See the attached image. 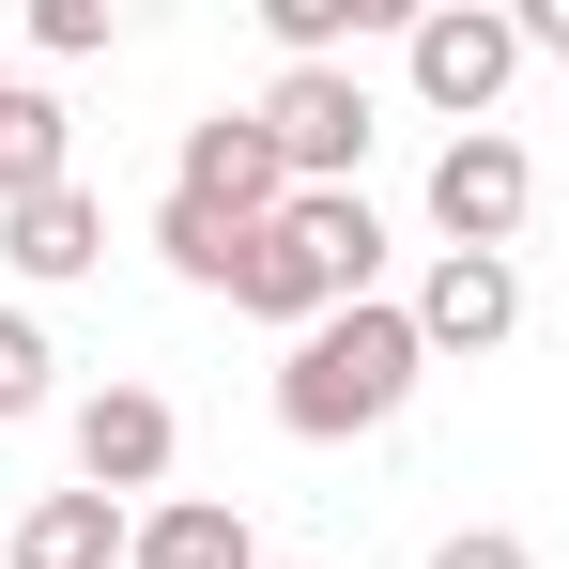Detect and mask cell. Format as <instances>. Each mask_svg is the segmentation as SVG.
<instances>
[{
    "instance_id": "12",
    "label": "cell",
    "mask_w": 569,
    "mask_h": 569,
    "mask_svg": "<svg viewBox=\"0 0 569 569\" xmlns=\"http://www.w3.org/2000/svg\"><path fill=\"white\" fill-rule=\"evenodd\" d=\"M47 186H78V123H62V93H0V216L16 200H47Z\"/></svg>"
},
{
    "instance_id": "5",
    "label": "cell",
    "mask_w": 569,
    "mask_h": 569,
    "mask_svg": "<svg viewBox=\"0 0 569 569\" xmlns=\"http://www.w3.org/2000/svg\"><path fill=\"white\" fill-rule=\"evenodd\" d=\"M523 216H539V154H523L508 123H477V139L431 154V231H447V247H492V262H508Z\"/></svg>"
},
{
    "instance_id": "9",
    "label": "cell",
    "mask_w": 569,
    "mask_h": 569,
    "mask_svg": "<svg viewBox=\"0 0 569 569\" xmlns=\"http://www.w3.org/2000/svg\"><path fill=\"white\" fill-rule=\"evenodd\" d=\"M123 555H139V508L123 492H31L16 539H0V569H123Z\"/></svg>"
},
{
    "instance_id": "10",
    "label": "cell",
    "mask_w": 569,
    "mask_h": 569,
    "mask_svg": "<svg viewBox=\"0 0 569 569\" xmlns=\"http://www.w3.org/2000/svg\"><path fill=\"white\" fill-rule=\"evenodd\" d=\"M0 262H16L31 292L93 278V262H108V200H93V186H47V200H16V216H0Z\"/></svg>"
},
{
    "instance_id": "14",
    "label": "cell",
    "mask_w": 569,
    "mask_h": 569,
    "mask_svg": "<svg viewBox=\"0 0 569 569\" xmlns=\"http://www.w3.org/2000/svg\"><path fill=\"white\" fill-rule=\"evenodd\" d=\"M47 370H62V355H47V323H31V308H0V431H16V416H47Z\"/></svg>"
},
{
    "instance_id": "13",
    "label": "cell",
    "mask_w": 569,
    "mask_h": 569,
    "mask_svg": "<svg viewBox=\"0 0 569 569\" xmlns=\"http://www.w3.org/2000/svg\"><path fill=\"white\" fill-rule=\"evenodd\" d=\"M262 31H278V62H339L355 31H416L400 0H262Z\"/></svg>"
},
{
    "instance_id": "3",
    "label": "cell",
    "mask_w": 569,
    "mask_h": 569,
    "mask_svg": "<svg viewBox=\"0 0 569 569\" xmlns=\"http://www.w3.org/2000/svg\"><path fill=\"white\" fill-rule=\"evenodd\" d=\"M400 62H416V108H431L447 139H477V123L508 108V78H523V16H508V0H431V16L400 31Z\"/></svg>"
},
{
    "instance_id": "11",
    "label": "cell",
    "mask_w": 569,
    "mask_h": 569,
    "mask_svg": "<svg viewBox=\"0 0 569 569\" xmlns=\"http://www.w3.org/2000/svg\"><path fill=\"white\" fill-rule=\"evenodd\" d=\"M123 569H262V539H247L231 492H170V508H139V555Z\"/></svg>"
},
{
    "instance_id": "1",
    "label": "cell",
    "mask_w": 569,
    "mask_h": 569,
    "mask_svg": "<svg viewBox=\"0 0 569 569\" xmlns=\"http://www.w3.org/2000/svg\"><path fill=\"white\" fill-rule=\"evenodd\" d=\"M416 370H431V339H416L400 292L323 308V323L278 355V431H292V447H355V431H385V416L416 400Z\"/></svg>"
},
{
    "instance_id": "16",
    "label": "cell",
    "mask_w": 569,
    "mask_h": 569,
    "mask_svg": "<svg viewBox=\"0 0 569 569\" xmlns=\"http://www.w3.org/2000/svg\"><path fill=\"white\" fill-rule=\"evenodd\" d=\"M431 569H539V555H523L508 523H462V539H431Z\"/></svg>"
},
{
    "instance_id": "17",
    "label": "cell",
    "mask_w": 569,
    "mask_h": 569,
    "mask_svg": "<svg viewBox=\"0 0 569 569\" xmlns=\"http://www.w3.org/2000/svg\"><path fill=\"white\" fill-rule=\"evenodd\" d=\"M508 16H523V47H539V62H569V0H508Z\"/></svg>"
},
{
    "instance_id": "2",
    "label": "cell",
    "mask_w": 569,
    "mask_h": 569,
    "mask_svg": "<svg viewBox=\"0 0 569 569\" xmlns=\"http://www.w3.org/2000/svg\"><path fill=\"white\" fill-rule=\"evenodd\" d=\"M370 278H385V216H370V186H292L278 216H262V247H247V323H278V339H308L323 308H370Z\"/></svg>"
},
{
    "instance_id": "4",
    "label": "cell",
    "mask_w": 569,
    "mask_h": 569,
    "mask_svg": "<svg viewBox=\"0 0 569 569\" xmlns=\"http://www.w3.org/2000/svg\"><path fill=\"white\" fill-rule=\"evenodd\" d=\"M262 139H278L292 186H355L370 139H385V108H370L355 62H278V78H262Z\"/></svg>"
},
{
    "instance_id": "8",
    "label": "cell",
    "mask_w": 569,
    "mask_h": 569,
    "mask_svg": "<svg viewBox=\"0 0 569 569\" xmlns=\"http://www.w3.org/2000/svg\"><path fill=\"white\" fill-rule=\"evenodd\" d=\"M170 447H186V416H170L154 385H93V400H78V492H154Z\"/></svg>"
},
{
    "instance_id": "7",
    "label": "cell",
    "mask_w": 569,
    "mask_h": 569,
    "mask_svg": "<svg viewBox=\"0 0 569 569\" xmlns=\"http://www.w3.org/2000/svg\"><path fill=\"white\" fill-rule=\"evenodd\" d=\"M416 339H431V370H447V355H508V339H523V262H492V247H431V278H416Z\"/></svg>"
},
{
    "instance_id": "15",
    "label": "cell",
    "mask_w": 569,
    "mask_h": 569,
    "mask_svg": "<svg viewBox=\"0 0 569 569\" xmlns=\"http://www.w3.org/2000/svg\"><path fill=\"white\" fill-rule=\"evenodd\" d=\"M31 47H47V62H93V47H108V0H31Z\"/></svg>"
},
{
    "instance_id": "19",
    "label": "cell",
    "mask_w": 569,
    "mask_h": 569,
    "mask_svg": "<svg viewBox=\"0 0 569 569\" xmlns=\"http://www.w3.org/2000/svg\"><path fill=\"white\" fill-rule=\"evenodd\" d=\"M555 139H569V108H555Z\"/></svg>"
},
{
    "instance_id": "6",
    "label": "cell",
    "mask_w": 569,
    "mask_h": 569,
    "mask_svg": "<svg viewBox=\"0 0 569 569\" xmlns=\"http://www.w3.org/2000/svg\"><path fill=\"white\" fill-rule=\"evenodd\" d=\"M170 200H200L216 231H262V216L292 200L278 139H262V108H200V123H186V154H170Z\"/></svg>"
},
{
    "instance_id": "18",
    "label": "cell",
    "mask_w": 569,
    "mask_h": 569,
    "mask_svg": "<svg viewBox=\"0 0 569 569\" xmlns=\"http://www.w3.org/2000/svg\"><path fill=\"white\" fill-rule=\"evenodd\" d=\"M0 93H16V62H0Z\"/></svg>"
}]
</instances>
